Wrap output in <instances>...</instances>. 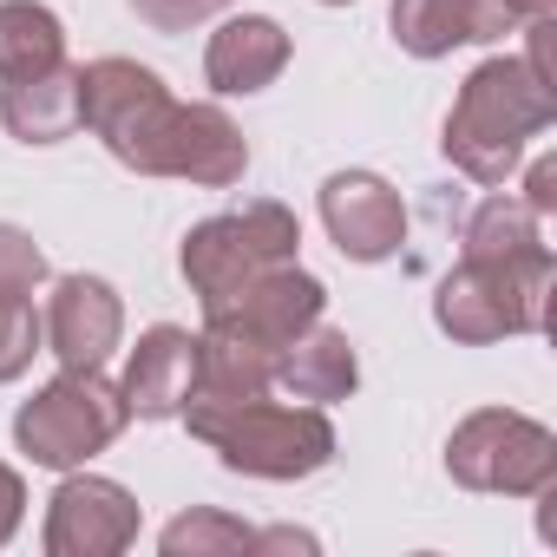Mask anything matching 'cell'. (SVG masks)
Instances as JSON below:
<instances>
[{"mask_svg": "<svg viewBox=\"0 0 557 557\" xmlns=\"http://www.w3.org/2000/svg\"><path fill=\"white\" fill-rule=\"evenodd\" d=\"M79 125L138 177H184L203 190H230L249 171V145L223 106L171 99V86L138 60L79 66Z\"/></svg>", "mask_w": 557, "mask_h": 557, "instance_id": "1", "label": "cell"}, {"mask_svg": "<svg viewBox=\"0 0 557 557\" xmlns=\"http://www.w3.org/2000/svg\"><path fill=\"white\" fill-rule=\"evenodd\" d=\"M557 125V86L537 79L524 60H485L472 66V79L459 86L453 112H446V138L440 151L472 177V184H505L524 158V145L537 132Z\"/></svg>", "mask_w": 557, "mask_h": 557, "instance_id": "2", "label": "cell"}, {"mask_svg": "<svg viewBox=\"0 0 557 557\" xmlns=\"http://www.w3.org/2000/svg\"><path fill=\"white\" fill-rule=\"evenodd\" d=\"M190 440H203L230 472L243 479H309L335 459V426L322 407H283V400H184Z\"/></svg>", "mask_w": 557, "mask_h": 557, "instance_id": "3", "label": "cell"}, {"mask_svg": "<svg viewBox=\"0 0 557 557\" xmlns=\"http://www.w3.org/2000/svg\"><path fill=\"white\" fill-rule=\"evenodd\" d=\"M550 289H557V262L544 243L498 262L466 256L433 296V322L466 348H492L505 335H537L550 322Z\"/></svg>", "mask_w": 557, "mask_h": 557, "instance_id": "4", "label": "cell"}, {"mask_svg": "<svg viewBox=\"0 0 557 557\" xmlns=\"http://www.w3.org/2000/svg\"><path fill=\"white\" fill-rule=\"evenodd\" d=\"M296 249H302L296 210H283L275 197H256V203H243V210L203 216V223L184 236L177 262H184V283L197 289V302H203V315H210V309H223L236 289H249L262 269L296 262Z\"/></svg>", "mask_w": 557, "mask_h": 557, "instance_id": "5", "label": "cell"}, {"mask_svg": "<svg viewBox=\"0 0 557 557\" xmlns=\"http://www.w3.org/2000/svg\"><path fill=\"white\" fill-rule=\"evenodd\" d=\"M132 407L125 394L106 381V368H60L21 413H14V440L34 466L47 472H73L92 453H106L125 433Z\"/></svg>", "mask_w": 557, "mask_h": 557, "instance_id": "6", "label": "cell"}, {"mask_svg": "<svg viewBox=\"0 0 557 557\" xmlns=\"http://www.w3.org/2000/svg\"><path fill=\"white\" fill-rule=\"evenodd\" d=\"M446 472L466 492H505V498H537L557 485V433L531 413L511 407H479L453 426L446 440Z\"/></svg>", "mask_w": 557, "mask_h": 557, "instance_id": "7", "label": "cell"}, {"mask_svg": "<svg viewBox=\"0 0 557 557\" xmlns=\"http://www.w3.org/2000/svg\"><path fill=\"white\" fill-rule=\"evenodd\" d=\"M322 315H329V289L315 283L302 262H275V269L256 275L249 289H236L223 309H210L203 329H223V335H243V342H256V348H269V355H283V348H289L296 335H309Z\"/></svg>", "mask_w": 557, "mask_h": 557, "instance_id": "8", "label": "cell"}, {"mask_svg": "<svg viewBox=\"0 0 557 557\" xmlns=\"http://www.w3.org/2000/svg\"><path fill=\"white\" fill-rule=\"evenodd\" d=\"M47 557H119L138 544V498L119 479L99 472H66V485L47 505V531H40Z\"/></svg>", "mask_w": 557, "mask_h": 557, "instance_id": "9", "label": "cell"}, {"mask_svg": "<svg viewBox=\"0 0 557 557\" xmlns=\"http://www.w3.org/2000/svg\"><path fill=\"white\" fill-rule=\"evenodd\" d=\"M322 223L348 262H387L407 243V203L374 171H335L322 184Z\"/></svg>", "mask_w": 557, "mask_h": 557, "instance_id": "10", "label": "cell"}, {"mask_svg": "<svg viewBox=\"0 0 557 557\" xmlns=\"http://www.w3.org/2000/svg\"><path fill=\"white\" fill-rule=\"evenodd\" d=\"M40 329H47V355L60 368H106L125 335V302L106 275H60Z\"/></svg>", "mask_w": 557, "mask_h": 557, "instance_id": "11", "label": "cell"}, {"mask_svg": "<svg viewBox=\"0 0 557 557\" xmlns=\"http://www.w3.org/2000/svg\"><path fill=\"white\" fill-rule=\"evenodd\" d=\"M524 21L511 0H394V40L413 60H446L453 47H492Z\"/></svg>", "mask_w": 557, "mask_h": 557, "instance_id": "12", "label": "cell"}, {"mask_svg": "<svg viewBox=\"0 0 557 557\" xmlns=\"http://www.w3.org/2000/svg\"><path fill=\"white\" fill-rule=\"evenodd\" d=\"M125 407L138 420H177L184 400L197 394V335L177 329V322H158L138 335L132 361H125V381H119Z\"/></svg>", "mask_w": 557, "mask_h": 557, "instance_id": "13", "label": "cell"}, {"mask_svg": "<svg viewBox=\"0 0 557 557\" xmlns=\"http://www.w3.org/2000/svg\"><path fill=\"white\" fill-rule=\"evenodd\" d=\"M289 66V34L283 21H269V14H236L210 34V53H203V79L236 99V92H262L275 86Z\"/></svg>", "mask_w": 557, "mask_h": 557, "instance_id": "14", "label": "cell"}, {"mask_svg": "<svg viewBox=\"0 0 557 557\" xmlns=\"http://www.w3.org/2000/svg\"><path fill=\"white\" fill-rule=\"evenodd\" d=\"M0 125L21 145H60L79 132V66L60 60L27 79H0Z\"/></svg>", "mask_w": 557, "mask_h": 557, "instance_id": "15", "label": "cell"}, {"mask_svg": "<svg viewBox=\"0 0 557 557\" xmlns=\"http://www.w3.org/2000/svg\"><path fill=\"white\" fill-rule=\"evenodd\" d=\"M275 387H283L289 400L302 407H335L361 387V361H355V342L342 329H309L283 348V361H275Z\"/></svg>", "mask_w": 557, "mask_h": 557, "instance_id": "16", "label": "cell"}, {"mask_svg": "<svg viewBox=\"0 0 557 557\" xmlns=\"http://www.w3.org/2000/svg\"><path fill=\"white\" fill-rule=\"evenodd\" d=\"M275 361L283 355H269L243 335H223V329H203L197 335V394L203 400H256L275 387Z\"/></svg>", "mask_w": 557, "mask_h": 557, "instance_id": "17", "label": "cell"}, {"mask_svg": "<svg viewBox=\"0 0 557 557\" xmlns=\"http://www.w3.org/2000/svg\"><path fill=\"white\" fill-rule=\"evenodd\" d=\"M66 60V27L40 0H0V79H27Z\"/></svg>", "mask_w": 557, "mask_h": 557, "instance_id": "18", "label": "cell"}, {"mask_svg": "<svg viewBox=\"0 0 557 557\" xmlns=\"http://www.w3.org/2000/svg\"><path fill=\"white\" fill-rule=\"evenodd\" d=\"M537 249V210L524 197H485L466 223V256L498 262V256H524Z\"/></svg>", "mask_w": 557, "mask_h": 557, "instance_id": "19", "label": "cell"}, {"mask_svg": "<svg viewBox=\"0 0 557 557\" xmlns=\"http://www.w3.org/2000/svg\"><path fill=\"white\" fill-rule=\"evenodd\" d=\"M158 550L164 557H236V550H256V531L243 518L216 511V505H197V511H184V518L164 524Z\"/></svg>", "mask_w": 557, "mask_h": 557, "instance_id": "20", "label": "cell"}, {"mask_svg": "<svg viewBox=\"0 0 557 557\" xmlns=\"http://www.w3.org/2000/svg\"><path fill=\"white\" fill-rule=\"evenodd\" d=\"M40 348H47V329H40L34 296H0V387L21 381Z\"/></svg>", "mask_w": 557, "mask_h": 557, "instance_id": "21", "label": "cell"}, {"mask_svg": "<svg viewBox=\"0 0 557 557\" xmlns=\"http://www.w3.org/2000/svg\"><path fill=\"white\" fill-rule=\"evenodd\" d=\"M47 283V256L27 230L0 223V296H34Z\"/></svg>", "mask_w": 557, "mask_h": 557, "instance_id": "22", "label": "cell"}, {"mask_svg": "<svg viewBox=\"0 0 557 557\" xmlns=\"http://www.w3.org/2000/svg\"><path fill=\"white\" fill-rule=\"evenodd\" d=\"M230 0H132V14L151 27V34H190L203 21H216Z\"/></svg>", "mask_w": 557, "mask_h": 557, "instance_id": "23", "label": "cell"}, {"mask_svg": "<svg viewBox=\"0 0 557 557\" xmlns=\"http://www.w3.org/2000/svg\"><path fill=\"white\" fill-rule=\"evenodd\" d=\"M21 518H27V485H21V472L8 459H0V544L21 531Z\"/></svg>", "mask_w": 557, "mask_h": 557, "instance_id": "24", "label": "cell"}, {"mask_svg": "<svg viewBox=\"0 0 557 557\" xmlns=\"http://www.w3.org/2000/svg\"><path fill=\"white\" fill-rule=\"evenodd\" d=\"M524 203H531L537 216L557 210V158H537V164H531V177H524Z\"/></svg>", "mask_w": 557, "mask_h": 557, "instance_id": "25", "label": "cell"}, {"mask_svg": "<svg viewBox=\"0 0 557 557\" xmlns=\"http://www.w3.org/2000/svg\"><path fill=\"white\" fill-rule=\"evenodd\" d=\"M256 550H315V537L296 524H275V531H256Z\"/></svg>", "mask_w": 557, "mask_h": 557, "instance_id": "26", "label": "cell"}, {"mask_svg": "<svg viewBox=\"0 0 557 557\" xmlns=\"http://www.w3.org/2000/svg\"><path fill=\"white\" fill-rule=\"evenodd\" d=\"M511 14H518V21H550L557 0H511Z\"/></svg>", "mask_w": 557, "mask_h": 557, "instance_id": "27", "label": "cell"}, {"mask_svg": "<svg viewBox=\"0 0 557 557\" xmlns=\"http://www.w3.org/2000/svg\"><path fill=\"white\" fill-rule=\"evenodd\" d=\"M322 8H348V0H322Z\"/></svg>", "mask_w": 557, "mask_h": 557, "instance_id": "28", "label": "cell"}]
</instances>
